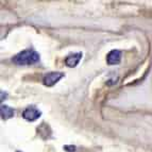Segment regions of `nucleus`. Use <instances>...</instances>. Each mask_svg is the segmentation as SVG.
Instances as JSON below:
<instances>
[{
    "label": "nucleus",
    "instance_id": "nucleus-2",
    "mask_svg": "<svg viewBox=\"0 0 152 152\" xmlns=\"http://www.w3.org/2000/svg\"><path fill=\"white\" fill-rule=\"evenodd\" d=\"M41 111L37 107L31 105V107H28L23 112V117L28 121H34V120L38 119L41 117Z\"/></svg>",
    "mask_w": 152,
    "mask_h": 152
},
{
    "label": "nucleus",
    "instance_id": "nucleus-5",
    "mask_svg": "<svg viewBox=\"0 0 152 152\" xmlns=\"http://www.w3.org/2000/svg\"><path fill=\"white\" fill-rule=\"evenodd\" d=\"M81 58H82L81 52L69 54V56L65 58V64L68 66V67H76V66L79 64V62H80Z\"/></svg>",
    "mask_w": 152,
    "mask_h": 152
},
{
    "label": "nucleus",
    "instance_id": "nucleus-6",
    "mask_svg": "<svg viewBox=\"0 0 152 152\" xmlns=\"http://www.w3.org/2000/svg\"><path fill=\"white\" fill-rule=\"evenodd\" d=\"M13 116H14V110H13L12 107H8V105L2 104V105H1V118L7 120Z\"/></svg>",
    "mask_w": 152,
    "mask_h": 152
},
{
    "label": "nucleus",
    "instance_id": "nucleus-3",
    "mask_svg": "<svg viewBox=\"0 0 152 152\" xmlns=\"http://www.w3.org/2000/svg\"><path fill=\"white\" fill-rule=\"evenodd\" d=\"M64 77L63 72L60 71H56V72H49L45 76L44 78V84L46 86H52L56 83H58L60 80Z\"/></svg>",
    "mask_w": 152,
    "mask_h": 152
},
{
    "label": "nucleus",
    "instance_id": "nucleus-1",
    "mask_svg": "<svg viewBox=\"0 0 152 152\" xmlns=\"http://www.w3.org/2000/svg\"><path fill=\"white\" fill-rule=\"evenodd\" d=\"M12 61L17 65H32L39 61V54L32 49H27L16 54Z\"/></svg>",
    "mask_w": 152,
    "mask_h": 152
},
{
    "label": "nucleus",
    "instance_id": "nucleus-7",
    "mask_svg": "<svg viewBox=\"0 0 152 152\" xmlns=\"http://www.w3.org/2000/svg\"><path fill=\"white\" fill-rule=\"evenodd\" d=\"M17 152H20V151H17Z\"/></svg>",
    "mask_w": 152,
    "mask_h": 152
},
{
    "label": "nucleus",
    "instance_id": "nucleus-4",
    "mask_svg": "<svg viewBox=\"0 0 152 152\" xmlns=\"http://www.w3.org/2000/svg\"><path fill=\"white\" fill-rule=\"evenodd\" d=\"M121 60V52L119 50H112L107 56V62L109 65H117Z\"/></svg>",
    "mask_w": 152,
    "mask_h": 152
}]
</instances>
